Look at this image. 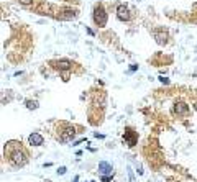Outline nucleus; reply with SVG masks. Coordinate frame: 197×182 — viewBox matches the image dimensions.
<instances>
[{"label":"nucleus","mask_w":197,"mask_h":182,"mask_svg":"<svg viewBox=\"0 0 197 182\" xmlns=\"http://www.w3.org/2000/svg\"><path fill=\"white\" fill-rule=\"evenodd\" d=\"M28 141H30L31 146H41L44 140H43V136L40 135V133H31V135L28 136Z\"/></svg>","instance_id":"6e6552de"},{"label":"nucleus","mask_w":197,"mask_h":182,"mask_svg":"<svg viewBox=\"0 0 197 182\" xmlns=\"http://www.w3.org/2000/svg\"><path fill=\"white\" fill-rule=\"evenodd\" d=\"M117 18L118 20H122V21H128V20H132V13H130V7L128 5H118L117 7Z\"/></svg>","instance_id":"423d86ee"},{"label":"nucleus","mask_w":197,"mask_h":182,"mask_svg":"<svg viewBox=\"0 0 197 182\" xmlns=\"http://www.w3.org/2000/svg\"><path fill=\"white\" fill-rule=\"evenodd\" d=\"M91 182H94V180H91Z\"/></svg>","instance_id":"dca6fc26"},{"label":"nucleus","mask_w":197,"mask_h":182,"mask_svg":"<svg viewBox=\"0 0 197 182\" xmlns=\"http://www.w3.org/2000/svg\"><path fill=\"white\" fill-rule=\"evenodd\" d=\"M136 140H138V135L133 131V128H125V133H123V141L125 144L130 148H133L136 144Z\"/></svg>","instance_id":"39448f33"},{"label":"nucleus","mask_w":197,"mask_h":182,"mask_svg":"<svg viewBox=\"0 0 197 182\" xmlns=\"http://www.w3.org/2000/svg\"><path fill=\"white\" fill-rule=\"evenodd\" d=\"M153 35H154L156 41H158L159 44H164L166 41H168V31H166L164 28H158V30H154Z\"/></svg>","instance_id":"0eeeda50"},{"label":"nucleus","mask_w":197,"mask_h":182,"mask_svg":"<svg viewBox=\"0 0 197 182\" xmlns=\"http://www.w3.org/2000/svg\"><path fill=\"white\" fill-rule=\"evenodd\" d=\"M194 108H195V110H197V103H194Z\"/></svg>","instance_id":"2eb2a0df"},{"label":"nucleus","mask_w":197,"mask_h":182,"mask_svg":"<svg viewBox=\"0 0 197 182\" xmlns=\"http://www.w3.org/2000/svg\"><path fill=\"white\" fill-rule=\"evenodd\" d=\"M5 158H8V161L13 166H25L28 162L27 149L18 141H8L5 144Z\"/></svg>","instance_id":"f257e3e1"},{"label":"nucleus","mask_w":197,"mask_h":182,"mask_svg":"<svg viewBox=\"0 0 197 182\" xmlns=\"http://www.w3.org/2000/svg\"><path fill=\"white\" fill-rule=\"evenodd\" d=\"M58 172H59V174H64V172H66V168H59Z\"/></svg>","instance_id":"4468645a"},{"label":"nucleus","mask_w":197,"mask_h":182,"mask_svg":"<svg viewBox=\"0 0 197 182\" xmlns=\"http://www.w3.org/2000/svg\"><path fill=\"white\" fill-rule=\"evenodd\" d=\"M94 23L100 28H103L107 25V13H105V8H103L102 3H97L94 7Z\"/></svg>","instance_id":"f03ea898"},{"label":"nucleus","mask_w":197,"mask_h":182,"mask_svg":"<svg viewBox=\"0 0 197 182\" xmlns=\"http://www.w3.org/2000/svg\"><path fill=\"white\" fill-rule=\"evenodd\" d=\"M159 80H161L163 84H169V80L166 79V77H163V76H159Z\"/></svg>","instance_id":"ddd939ff"},{"label":"nucleus","mask_w":197,"mask_h":182,"mask_svg":"<svg viewBox=\"0 0 197 182\" xmlns=\"http://www.w3.org/2000/svg\"><path fill=\"white\" fill-rule=\"evenodd\" d=\"M27 107L30 110H35V108H38V102H35V100H27Z\"/></svg>","instance_id":"9b49d317"},{"label":"nucleus","mask_w":197,"mask_h":182,"mask_svg":"<svg viewBox=\"0 0 197 182\" xmlns=\"http://www.w3.org/2000/svg\"><path fill=\"white\" fill-rule=\"evenodd\" d=\"M53 64H56L54 67H58L59 71H69L71 69V61H68V59H61V61H56V62H53Z\"/></svg>","instance_id":"9d476101"},{"label":"nucleus","mask_w":197,"mask_h":182,"mask_svg":"<svg viewBox=\"0 0 197 182\" xmlns=\"http://www.w3.org/2000/svg\"><path fill=\"white\" fill-rule=\"evenodd\" d=\"M74 136H76V128H74V126H71V125L62 123V131H59V135H58L59 141H62V143H68V141L74 140Z\"/></svg>","instance_id":"7ed1b4c3"},{"label":"nucleus","mask_w":197,"mask_h":182,"mask_svg":"<svg viewBox=\"0 0 197 182\" xmlns=\"http://www.w3.org/2000/svg\"><path fill=\"white\" fill-rule=\"evenodd\" d=\"M173 115L177 118H184L189 115V105L184 102H176L173 105Z\"/></svg>","instance_id":"20e7f679"},{"label":"nucleus","mask_w":197,"mask_h":182,"mask_svg":"<svg viewBox=\"0 0 197 182\" xmlns=\"http://www.w3.org/2000/svg\"><path fill=\"white\" fill-rule=\"evenodd\" d=\"M99 171L103 176H109V174H112V164H109V162H105V161H100L99 162Z\"/></svg>","instance_id":"1a4fd4ad"},{"label":"nucleus","mask_w":197,"mask_h":182,"mask_svg":"<svg viewBox=\"0 0 197 182\" xmlns=\"http://www.w3.org/2000/svg\"><path fill=\"white\" fill-rule=\"evenodd\" d=\"M112 180V174H110V176H103L102 177V182H110Z\"/></svg>","instance_id":"f8f14e48"}]
</instances>
